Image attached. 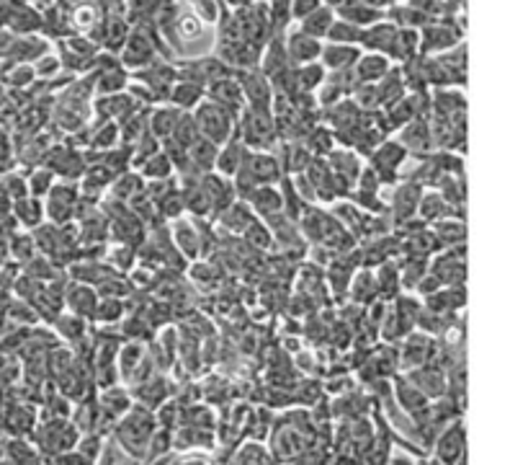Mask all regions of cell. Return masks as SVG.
I'll return each mask as SVG.
<instances>
[{
	"label": "cell",
	"instance_id": "8d00e7d4",
	"mask_svg": "<svg viewBox=\"0 0 528 465\" xmlns=\"http://www.w3.org/2000/svg\"><path fill=\"white\" fill-rule=\"evenodd\" d=\"M333 22H335V13H333V8L320 5L317 11H312L307 19H302V31H305V34H309V37H315V39H323Z\"/></svg>",
	"mask_w": 528,
	"mask_h": 465
},
{
	"label": "cell",
	"instance_id": "f1b7e54d",
	"mask_svg": "<svg viewBox=\"0 0 528 465\" xmlns=\"http://www.w3.org/2000/svg\"><path fill=\"white\" fill-rule=\"evenodd\" d=\"M106 264L117 272V275H129L137 267V249L124 246V243H114L106 249Z\"/></svg>",
	"mask_w": 528,
	"mask_h": 465
},
{
	"label": "cell",
	"instance_id": "4dcf8cb0",
	"mask_svg": "<svg viewBox=\"0 0 528 465\" xmlns=\"http://www.w3.org/2000/svg\"><path fill=\"white\" fill-rule=\"evenodd\" d=\"M217 150H220V145H214V143L206 140V137H199V140L188 148V161H191V166L199 171V173L214 171Z\"/></svg>",
	"mask_w": 528,
	"mask_h": 465
},
{
	"label": "cell",
	"instance_id": "3957f363",
	"mask_svg": "<svg viewBox=\"0 0 528 465\" xmlns=\"http://www.w3.org/2000/svg\"><path fill=\"white\" fill-rule=\"evenodd\" d=\"M407 158H410V153L394 137H389V140H382L366 161H368V169L379 176V181L385 187V184L400 181V169L405 166Z\"/></svg>",
	"mask_w": 528,
	"mask_h": 465
},
{
	"label": "cell",
	"instance_id": "836d02e7",
	"mask_svg": "<svg viewBox=\"0 0 528 465\" xmlns=\"http://www.w3.org/2000/svg\"><path fill=\"white\" fill-rule=\"evenodd\" d=\"M294 75H297V91L299 93H312V91H317L320 85L325 83L327 70L320 63H307L294 67Z\"/></svg>",
	"mask_w": 528,
	"mask_h": 465
},
{
	"label": "cell",
	"instance_id": "bcb514c9",
	"mask_svg": "<svg viewBox=\"0 0 528 465\" xmlns=\"http://www.w3.org/2000/svg\"><path fill=\"white\" fill-rule=\"evenodd\" d=\"M126 316V305L117 297H99V305H96V313H93V320H103V323H117Z\"/></svg>",
	"mask_w": 528,
	"mask_h": 465
},
{
	"label": "cell",
	"instance_id": "5bb4252c",
	"mask_svg": "<svg viewBox=\"0 0 528 465\" xmlns=\"http://www.w3.org/2000/svg\"><path fill=\"white\" fill-rule=\"evenodd\" d=\"M438 461L441 465H456L462 458H464V429L462 424L454 422L451 426H446L438 437Z\"/></svg>",
	"mask_w": 528,
	"mask_h": 465
},
{
	"label": "cell",
	"instance_id": "1f68e13d",
	"mask_svg": "<svg viewBox=\"0 0 528 465\" xmlns=\"http://www.w3.org/2000/svg\"><path fill=\"white\" fill-rule=\"evenodd\" d=\"M203 96H206L203 85L178 81V83L170 88V96H168V99L173 101V106H176V109L186 111V109H196V104L202 101Z\"/></svg>",
	"mask_w": 528,
	"mask_h": 465
},
{
	"label": "cell",
	"instance_id": "6da1fadb",
	"mask_svg": "<svg viewBox=\"0 0 528 465\" xmlns=\"http://www.w3.org/2000/svg\"><path fill=\"white\" fill-rule=\"evenodd\" d=\"M168 37V47H173V55L183 60H196L203 55H212L214 49V29L199 19L191 8H176L170 23L163 29Z\"/></svg>",
	"mask_w": 528,
	"mask_h": 465
},
{
	"label": "cell",
	"instance_id": "484cf974",
	"mask_svg": "<svg viewBox=\"0 0 528 465\" xmlns=\"http://www.w3.org/2000/svg\"><path fill=\"white\" fill-rule=\"evenodd\" d=\"M11 215H13V220L21 223L23 228H29V231H34L37 225L44 223V202L37 199V197H21L13 202V207H11Z\"/></svg>",
	"mask_w": 528,
	"mask_h": 465
},
{
	"label": "cell",
	"instance_id": "681fc988",
	"mask_svg": "<svg viewBox=\"0 0 528 465\" xmlns=\"http://www.w3.org/2000/svg\"><path fill=\"white\" fill-rule=\"evenodd\" d=\"M143 357H144L143 344H134V341L124 344L122 355H119V370H122L124 375H132V373H134V367L140 364Z\"/></svg>",
	"mask_w": 528,
	"mask_h": 465
},
{
	"label": "cell",
	"instance_id": "8fae6325",
	"mask_svg": "<svg viewBox=\"0 0 528 465\" xmlns=\"http://www.w3.org/2000/svg\"><path fill=\"white\" fill-rule=\"evenodd\" d=\"M170 238H173V246L178 249V254L186 256L188 261H196L202 259V249H199V231H196V223L186 220V217H178L170 228Z\"/></svg>",
	"mask_w": 528,
	"mask_h": 465
},
{
	"label": "cell",
	"instance_id": "f907efd6",
	"mask_svg": "<svg viewBox=\"0 0 528 465\" xmlns=\"http://www.w3.org/2000/svg\"><path fill=\"white\" fill-rule=\"evenodd\" d=\"M60 57H55V55H41L37 65H34V78H44V81H49V78H55L57 73H60Z\"/></svg>",
	"mask_w": 528,
	"mask_h": 465
},
{
	"label": "cell",
	"instance_id": "ba28073f",
	"mask_svg": "<svg viewBox=\"0 0 528 465\" xmlns=\"http://www.w3.org/2000/svg\"><path fill=\"white\" fill-rule=\"evenodd\" d=\"M284 49L286 57H289V65H307L315 63V60L320 57L323 42L315 39V37H309V34H305V31L299 29V31L289 34V39L284 42Z\"/></svg>",
	"mask_w": 528,
	"mask_h": 465
},
{
	"label": "cell",
	"instance_id": "f5cc1de1",
	"mask_svg": "<svg viewBox=\"0 0 528 465\" xmlns=\"http://www.w3.org/2000/svg\"><path fill=\"white\" fill-rule=\"evenodd\" d=\"M62 465H93V461H88L82 452H65Z\"/></svg>",
	"mask_w": 528,
	"mask_h": 465
},
{
	"label": "cell",
	"instance_id": "30bf717a",
	"mask_svg": "<svg viewBox=\"0 0 528 465\" xmlns=\"http://www.w3.org/2000/svg\"><path fill=\"white\" fill-rule=\"evenodd\" d=\"M327 166L330 171L338 176V179H343L346 184H356V179L361 176V171H364V163H361V155L359 153H353L351 148H333L327 153Z\"/></svg>",
	"mask_w": 528,
	"mask_h": 465
},
{
	"label": "cell",
	"instance_id": "816d5d0a",
	"mask_svg": "<svg viewBox=\"0 0 528 465\" xmlns=\"http://www.w3.org/2000/svg\"><path fill=\"white\" fill-rule=\"evenodd\" d=\"M323 5V0H289V16L302 22L312 11H317Z\"/></svg>",
	"mask_w": 528,
	"mask_h": 465
},
{
	"label": "cell",
	"instance_id": "60d3db41",
	"mask_svg": "<svg viewBox=\"0 0 528 465\" xmlns=\"http://www.w3.org/2000/svg\"><path fill=\"white\" fill-rule=\"evenodd\" d=\"M394 388H397V396H400V403H402V408H407L410 414H420L423 408H428V399L412 385V382L407 381H400L394 382Z\"/></svg>",
	"mask_w": 528,
	"mask_h": 465
},
{
	"label": "cell",
	"instance_id": "d6a6232c",
	"mask_svg": "<svg viewBox=\"0 0 528 465\" xmlns=\"http://www.w3.org/2000/svg\"><path fill=\"white\" fill-rule=\"evenodd\" d=\"M137 396L144 403V408H152V406H160L170 396V385H168L163 375H152L150 381L140 382Z\"/></svg>",
	"mask_w": 528,
	"mask_h": 465
},
{
	"label": "cell",
	"instance_id": "ee69618b",
	"mask_svg": "<svg viewBox=\"0 0 528 465\" xmlns=\"http://www.w3.org/2000/svg\"><path fill=\"white\" fill-rule=\"evenodd\" d=\"M327 42L330 44H359V37H361V29L353 26V23L343 22V19H335L327 29Z\"/></svg>",
	"mask_w": 528,
	"mask_h": 465
},
{
	"label": "cell",
	"instance_id": "4316f807",
	"mask_svg": "<svg viewBox=\"0 0 528 465\" xmlns=\"http://www.w3.org/2000/svg\"><path fill=\"white\" fill-rule=\"evenodd\" d=\"M108 189H111L108 191V197H114V199H119L124 205H129V202L144 189V179L137 171H124V173H119V176L111 181Z\"/></svg>",
	"mask_w": 528,
	"mask_h": 465
},
{
	"label": "cell",
	"instance_id": "9c48e42d",
	"mask_svg": "<svg viewBox=\"0 0 528 465\" xmlns=\"http://www.w3.org/2000/svg\"><path fill=\"white\" fill-rule=\"evenodd\" d=\"M433 352H436V341L428 337V334H415L410 331L405 337V344H402V357L400 362L405 364L407 370H415L420 364H428L433 360Z\"/></svg>",
	"mask_w": 528,
	"mask_h": 465
},
{
	"label": "cell",
	"instance_id": "4fadbf2b",
	"mask_svg": "<svg viewBox=\"0 0 528 465\" xmlns=\"http://www.w3.org/2000/svg\"><path fill=\"white\" fill-rule=\"evenodd\" d=\"M65 305L70 308L73 316H81L85 318V320L91 318V320H93L96 305H99V295H96L93 287L81 285V282H73V285H67V290H65Z\"/></svg>",
	"mask_w": 528,
	"mask_h": 465
},
{
	"label": "cell",
	"instance_id": "b9f144b4",
	"mask_svg": "<svg viewBox=\"0 0 528 465\" xmlns=\"http://www.w3.org/2000/svg\"><path fill=\"white\" fill-rule=\"evenodd\" d=\"M52 187H55V173H52V171H47V169L29 171V176H26V189H29V197L44 199Z\"/></svg>",
	"mask_w": 528,
	"mask_h": 465
},
{
	"label": "cell",
	"instance_id": "ab89813d",
	"mask_svg": "<svg viewBox=\"0 0 528 465\" xmlns=\"http://www.w3.org/2000/svg\"><path fill=\"white\" fill-rule=\"evenodd\" d=\"M305 148L309 150L315 158H320V155H327L330 150L335 148V137H333V132L327 127L315 125V127L305 135Z\"/></svg>",
	"mask_w": 528,
	"mask_h": 465
},
{
	"label": "cell",
	"instance_id": "83f0119b",
	"mask_svg": "<svg viewBox=\"0 0 528 465\" xmlns=\"http://www.w3.org/2000/svg\"><path fill=\"white\" fill-rule=\"evenodd\" d=\"M418 47H420V37L415 29H397L394 39L389 44V55L400 63H407V60L418 57Z\"/></svg>",
	"mask_w": 528,
	"mask_h": 465
},
{
	"label": "cell",
	"instance_id": "8992f818",
	"mask_svg": "<svg viewBox=\"0 0 528 465\" xmlns=\"http://www.w3.org/2000/svg\"><path fill=\"white\" fill-rule=\"evenodd\" d=\"M420 37V52H446L456 47L462 29H454V23H426Z\"/></svg>",
	"mask_w": 528,
	"mask_h": 465
},
{
	"label": "cell",
	"instance_id": "d6986e66",
	"mask_svg": "<svg viewBox=\"0 0 528 465\" xmlns=\"http://www.w3.org/2000/svg\"><path fill=\"white\" fill-rule=\"evenodd\" d=\"M276 158H279L284 176H297V173H305L315 155L305 148V143H281V153Z\"/></svg>",
	"mask_w": 528,
	"mask_h": 465
},
{
	"label": "cell",
	"instance_id": "f6af8a7d",
	"mask_svg": "<svg viewBox=\"0 0 528 465\" xmlns=\"http://www.w3.org/2000/svg\"><path fill=\"white\" fill-rule=\"evenodd\" d=\"M8 254L13 256L19 264H26L31 256L37 254V246H34L31 232H13V235L8 238Z\"/></svg>",
	"mask_w": 528,
	"mask_h": 465
},
{
	"label": "cell",
	"instance_id": "c3c4849f",
	"mask_svg": "<svg viewBox=\"0 0 528 465\" xmlns=\"http://www.w3.org/2000/svg\"><path fill=\"white\" fill-rule=\"evenodd\" d=\"M0 191L5 194V197H11L13 202L21 199V197H29V189H26V176L23 173H5L3 179H0Z\"/></svg>",
	"mask_w": 528,
	"mask_h": 465
},
{
	"label": "cell",
	"instance_id": "2e32d148",
	"mask_svg": "<svg viewBox=\"0 0 528 465\" xmlns=\"http://www.w3.org/2000/svg\"><path fill=\"white\" fill-rule=\"evenodd\" d=\"M247 148H245L243 143H240V137H229L227 143L220 145L217 150V161H214V171L220 173V176H227V179H232L240 166H243V158Z\"/></svg>",
	"mask_w": 528,
	"mask_h": 465
},
{
	"label": "cell",
	"instance_id": "52a82bcc",
	"mask_svg": "<svg viewBox=\"0 0 528 465\" xmlns=\"http://www.w3.org/2000/svg\"><path fill=\"white\" fill-rule=\"evenodd\" d=\"M400 137H394L410 155H428L433 150V140H430V127L428 119H412L405 127L397 129Z\"/></svg>",
	"mask_w": 528,
	"mask_h": 465
},
{
	"label": "cell",
	"instance_id": "74e56055",
	"mask_svg": "<svg viewBox=\"0 0 528 465\" xmlns=\"http://www.w3.org/2000/svg\"><path fill=\"white\" fill-rule=\"evenodd\" d=\"M49 52V44L44 39H34V37H23V39H16L13 42V49L8 57L19 60V63H31V60H39L41 55Z\"/></svg>",
	"mask_w": 528,
	"mask_h": 465
},
{
	"label": "cell",
	"instance_id": "7c38bea8",
	"mask_svg": "<svg viewBox=\"0 0 528 465\" xmlns=\"http://www.w3.org/2000/svg\"><path fill=\"white\" fill-rule=\"evenodd\" d=\"M407 381L412 382L426 399H436V396L446 393V373L438 370V364H420V367L410 370Z\"/></svg>",
	"mask_w": 528,
	"mask_h": 465
},
{
	"label": "cell",
	"instance_id": "f546056e",
	"mask_svg": "<svg viewBox=\"0 0 528 465\" xmlns=\"http://www.w3.org/2000/svg\"><path fill=\"white\" fill-rule=\"evenodd\" d=\"M137 173L143 176L144 181H163V179H170L176 171H173V163H170V158L165 155L163 150H158L155 155H150L147 161H143L140 166H137Z\"/></svg>",
	"mask_w": 528,
	"mask_h": 465
},
{
	"label": "cell",
	"instance_id": "e0dca14e",
	"mask_svg": "<svg viewBox=\"0 0 528 465\" xmlns=\"http://www.w3.org/2000/svg\"><path fill=\"white\" fill-rule=\"evenodd\" d=\"M389 67H392L389 57L379 55V52H366V55H361L356 60L353 73H356V81L359 83H379L386 73H389Z\"/></svg>",
	"mask_w": 528,
	"mask_h": 465
},
{
	"label": "cell",
	"instance_id": "7a4b0ae2",
	"mask_svg": "<svg viewBox=\"0 0 528 465\" xmlns=\"http://www.w3.org/2000/svg\"><path fill=\"white\" fill-rule=\"evenodd\" d=\"M191 117H194V122H196L199 135L206 137V140H212L214 145H222V143H227V140L235 135V122H238V117H235L232 111H227L224 106L209 101V99H206V101H199Z\"/></svg>",
	"mask_w": 528,
	"mask_h": 465
},
{
	"label": "cell",
	"instance_id": "f35d334b",
	"mask_svg": "<svg viewBox=\"0 0 528 465\" xmlns=\"http://www.w3.org/2000/svg\"><path fill=\"white\" fill-rule=\"evenodd\" d=\"M52 326L57 329L65 341H82L85 338V331H88V323L85 318L73 316V313H60V316L52 320Z\"/></svg>",
	"mask_w": 528,
	"mask_h": 465
},
{
	"label": "cell",
	"instance_id": "5b68a950",
	"mask_svg": "<svg viewBox=\"0 0 528 465\" xmlns=\"http://www.w3.org/2000/svg\"><path fill=\"white\" fill-rule=\"evenodd\" d=\"M78 197H81V187L75 181H60V184L55 181V187L44 197V217H49V223L55 225L73 223Z\"/></svg>",
	"mask_w": 528,
	"mask_h": 465
},
{
	"label": "cell",
	"instance_id": "44dd1931",
	"mask_svg": "<svg viewBox=\"0 0 528 465\" xmlns=\"http://www.w3.org/2000/svg\"><path fill=\"white\" fill-rule=\"evenodd\" d=\"M320 57H323V67L325 70H351L356 60L361 57V52L353 47V44H330L327 42L323 49H320Z\"/></svg>",
	"mask_w": 528,
	"mask_h": 465
},
{
	"label": "cell",
	"instance_id": "603a6c76",
	"mask_svg": "<svg viewBox=\"0 0 528 465\" xmlns=\"http://www.w3.org/2000/svg\"><path fill=\"white\" fill-rule=\"evenodd\" d=\"M394 31H397V26L394 23H385V22H377L371 23V26H366L361 29V37H359V44H364L368 52H389V44L394 39Z\"/></svg>",
	"mask_w": 528,
	"mask_h": 465
},
{
	"label": "cell",
	"instance_id": "7402d4cb",
	"mask_svg": "<svg viewBox=\"0 0 528 465\" xmlns=\"http://www.w3.org/2000/svg\"><path fill=\"white\" fill-rule=\"evenodd\" d=\"M181 109H176L173 104H165L160 109H155L150 117H147V132L150 135H155L160 143H163L165 137H170L173 135V129L178 125V119H181Z\"/></svg>",
	"mask_w": 528,
	"mask_h": 465
},
{
	"label": "cell",
	"instance_id": "e575fe53",
	"mask_svg": "<svg viewBox=\"0 0 528 465\" xmlns=\"http://www.w3.org/2000/svg\"><path fill=\"white\" fill-rule=\"evenodd\" d=\"M93 91L96 93H101V96H114V93H122L124 88H126V73H124V67H108V70H103L96 75V81H93Z\"/></svg>",
	"mask_w": 528,
	"mask_h": 465
},
{
	"label": "cell",
	"instance_id": "cb8c5ba5",
	"mask_svg": "<svg viewBox=\"0 0 528 465\" xmlns=\"http://www.w3.org/2000/svg\"><path fill=\"white\" fill-rule=\"evenodd\" d=\"M346 295H351V303H356V305H361V308L371 305L374 300H379V290H377V276H374V272H368V269L356 272L353 279H351V285H348Z\"/></svg>",
	"mask_w": 528,
	"mask_h": 465
},
{
	"label": "cell",
	"instance_id": "d590c367",
	"mask_svg": "<svg viewBox=\"0 0 528 465\" xmlns=\"http://www.w3.org/2000/svg\"><path fill=\"white\" fill-rule=\"evenodd\" d=\"M243 243L247 249H253V251H258V254H264L268 249H273V238H271V231H268V225H265L264 220H253L243 232Z\"/></svg>",
	"mask_w": 528,
	"mask_h": 465
},
{
	"label": "cell",
	"instance_id": "9a60e30c",
	"mask_svg": "<svg viewBox=\"0 0 528 465\" xmlns=\"http://www.w3.org/2000/svg\"><path fill=\"white\" fill-rule=\"evenodd\" d=\"M253 220H258V217H255V212L250 210V205L243 202V199H235L229 207H224V210L217 215L220 228H222L224 232H229V235H243L245 228H247Z\"/></svg>",
	"mask_w": 528,
	"mask_h": 465
},
{
	"label": "cell",
	"instance_id": "277c9868",
	"mask_svg": "<svg viewBox=\"0 0 528 465\" xmlns=\"http://www.w3.org/2000/svg\"><path fill=\"white\" fill-rule=\"evenodd\" d=\"M155 422L158 419H152V414H150V408H132L129 411V417L119 424V429H117V440L122 447L126 450H132V452H143L147 443H150V437H152V429H155Z\"/></svg>",
	"mask_w": 528,
	"mask_h": 465
},
{
	"label": "cell",
	"instance_id": "7bdbcfd3",
	"mask_svg": "<svg viewBox=\"0 0 528 465\" xmlns=\"http://www.w3.org/2000/svg\"><path fill=\"white\" fill-rule=\"evenodd\" d=\"M23 275L37 279V282H47V279H55L57 276V267L47 259V256L34 254L26 264H21Z\"/></svg>",
	"mask_w": 528,
	"mask_h": 465
},
{
	"label": "cell",
	"instance_id": "ac0fdd59",
	"mask_svg": "<svg viewBox=\"0 0 528 465\" xmlns=\"http://www.w3.org/2000/svg\"><path fill=\"white\" fill-rule=\"evenodd\" d=\"M430 232L436 235L438 241V249H454V246H462L467 243V223L459 220V217H444V220H436Z\"/></svg>",
	"mask_w": 528,
	"mask_h": 465
},
{
	"label": "cell",
	"instance_id": "ffe728a7",
	"mask_svg": "<svg viewBox=\"0 0 528 465\" xmlns=\"http://www.w3.org/2000/svg\"><path fill=\"white\" fill-rule=\"evenodd\" d=\"M247 205L250 210L255 212L258 220H265V217H273L281 212V191L276 189V184H268V187H258L247 197Z\"/></svg>",
	"mask_w": 528,
	"mask_h": 465
},
{
	"label": "cell",
	"instance_id": "db71d44e",
	"mask_svg": "<svg viewBox=\"0 0 528 465\" xmlns=\"http://www.w3.org/2000/svg\"><path fill=\"white\" fill-rule=\"evenodd\" d=\"M13 42H16V39H13L8 31H0V57H8V55H11Z\"/></svg>",
	"mask_w": 528,
	"mask_h": 465
},
{
	"label": "cell",
	"instance_id": "11a10c76",
	"mask_svg": "<svg viewBox=\"0 0 528 465\" xmlns=\"http://www.w3.org/2000/svg\"><path fill=\"white\" fill-rule=\"evenodd\" d=\"M323 3H325L327 8H341V5H343V3H348V0H323Z\"/></svg>",
	"mask_w": 528,
	"mask_h": 465
},
{
	"label": "cell",
	"instance_id": "7dc6e473",
	"mask_svg": "<svg viewBox=\"0 0 528 465\" xmlns=\"http://www.w3.org/2000/svg\"><path fill=\"white\" fill-rule=\"evenodd\" d=\"M202 135H199V129H196V122H194V117L191 114H181V119H178V125L173 129V135H170V140H176L181 148H191L196 140H199Z\"/></svg>",
	"mask_w": 528,
	"mask_h": 465
},
{
	"label": "cell",
	"instance_id": "d4e9b609",
	"mask_svg": "<svg viewBox=\"0 0 528 465\" xmlns=\"http://www.w3.org/2000/svg\"><path fill=\"white\" fill-rule=\"evenodd\" d=\"M377 290H379V300L392 303L397 295H402V285H400V267L389 259L385 264H379L377 269Z\"/></svg>",
	"mask_w": 528,
	"mask_h": 465
}]
</instances>
